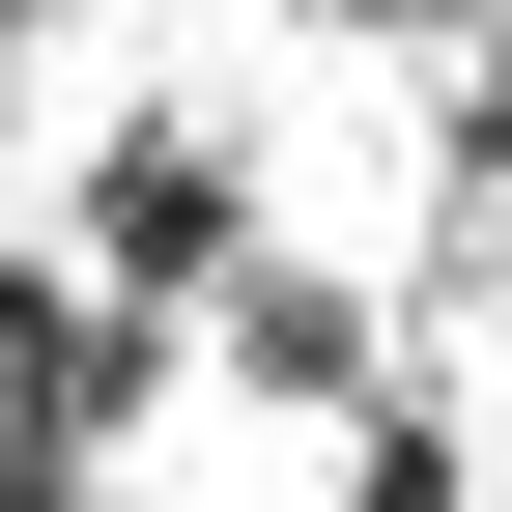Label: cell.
Returning a JSON list of instances; mask_svg holds the SVG:
<instances>
[{"instance_id": "1", "label": "cell", "mask_w": 512, "mask_h": 512, "mask_svg": "<svg viewBox=\"0 0 512 512\" xmlns=\"http://www.w3.org/2000/svg\"><path fill=\"white\" fill-rule=\"evenodd\" d=\"M370 29H427V0H370Z\"/></svg>"}]
</instances>
